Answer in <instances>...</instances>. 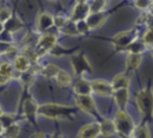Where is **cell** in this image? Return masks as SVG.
Wrapping results in <instances>:
<instances>
[{"label":"cell","instance_id":"cell-1","mask_svg":"<svg viewBox=\"0 0 153 138\" xmlns=\"http://www.w3.org/2000/svg\"><path fill=\"white\" fill-rule=\"evenodd\" d=\"M37 114L54 120L60 119H68L74 115L72 106L67 105H60V104H44L38 106Z\"/></svg>","mask_w":153,"mask_h":138},{"label":"cell","instance_id":"cell-2","mask_svg":"<svg viewBox=\"0 0 153 138\" xmlns=\"http://www.w3.org/2000/svg\"><path fill=\"white\" fill-rule=\"evenodd\" d=\"M136 106L140 113L146 119H153V90L151 87H146L136 93Z\"/></svg>","mask_w":153,"mask_h":138},{"label":"cell","instance_id":"cell-3","mask_svg":"<svg viewBox=\"0 0 153 138\" xmlns=\"http://www.w3.org/2000/svg\"><path fill=\"white\" fill-rule=\"evenodd\" d=\"M114 124L116 132H118L123 138H130L135 124L133 118L126 112V109H118L116 112L114 118Z\"/></svg>","mask_w":153,"mask_h":138},{"label":"cell","instance_id":"cell-4","mask_svg":"<svg viewBox=\"0 0 153 138\" xmlns=\"http://www.w3.org/2000/svg\"><path fill=\"white\" fill-rule=\"evenodd\" d=\"M71 67L76 76H82L86 73H92V65L84 54H75L71 58Z\"/></svg>","mask_w":153,"mask_h":138},{"label":"cell","instance_id":"cell-5","mask_svg":"<svg viewBox=\"0 0 153 138\" xmlns=\"http://www.w3.org/2000/svg\"><path fill=\"white\" fill-rule=\"evenodd\" d=\"M56 43H57V37H56V34L47 32V33L42 34V36L38 38V40H37V43H36L35 51H36V54H37L38 56H43V55L50 52V50L56 45Z\"/></svg>","mask_w":153,"mask_h":138},{"label":"cell","instance_id":"cell-6","mask_svg":"<svg viewBox=\"0 0 153 138\" xmlns=\"http://www.w3.org/2000/svg\"><path fill=\"white\" fill-rule=\"evenodd\" d=\"M75 104H76L79 109L92 115L93 118H100L102 117L97 109V105L94 102V99L91 95H78L75 98Z\"/></svg>","mask_w":153,"mask_h":138},{"label":"cell","instance_id":"cell-7","mask_svg":"<svg viewBox=\"0 0 153 138\" xmlns=\"http://www.w3.org/2000/svg\"><path fill=\"white\" fill-rule=\"evenodd\" d=\"M136 38H137L136 31L135 30H128V31H123V32L117 33L112 38V43H114V45H115L116 49H118V50H126L127 46L131 42H134Z\"/></svg>","mask_w":153,"mask_h":138},{"label":"cell","instance_id":"cell-8","mask_svg":"<svg viewBox=\"0 0 153 138\" xmlns=\"http://www.w3.org/2000/svg\"><path fill=\"white\" fill-rule=\"evenodd\" d=\"M91 89L92 93H96L99 96H111L112 95V86L106 80H93L91 81Z\"/></svg>","mask_w":153,"mask_h":138},{"label":"cell","instance_id":"cell-9","mask_svg":"<svg viewBox=\"0 0 153 138\" xmlns=\"http://www.w3.org/2000/svg\"><path fill=\"white\" fill-rule=\"evenodd\" d=\"M99 134H100V123L93 121L84 125L79 130L78 138H97Z\"/></svg>","mask_w":153,"mask_h":138},{"label":"cell","instance_id":"cell-10","mask_svg":"<svg viewBox=\"0 0 153 138\" xmlns=\"http://www.w3.org/2000/svg\"><path fill=\"white\" fill-rule=\"evenodd\" d=\"M90 14L88 5L85 1H78L76 5L74 6L69 20L72 21H79V20H85L86 17Z\"/></svg>","mask_w":153,"mask_h":138},{"label":"cell","instance_id":"cell-11","mask_svg":"<svg viewBox=\"0 0 153 138\" xmlns=\"http://www.w3.org/2000/svg\"><path fill=\"white\" fill-rule=\"evenodd\" d=\"M36 26L39 32H47L54 26V17L48 12H41L36 20Z\"/></svg>","mask_w":153,"mask_h":138},{"label":"cell","instance_id":"cell-12","mask_svg":"<svg viewBox=\"0 0 153 138\" xmlns=\"http://www.w3.org/2000/svg\"><path fill=\"white\" fill-rule=\"evenodd\" d=\"M106 18H108V17H106V14H105V13H103V12H98V13H90V14L86 17L85 21H86V24H87V26H88V29H90V30H94V29L100 27V26L105 23Z\"/></svg>","mask_w":153,"mask_h":138},{"label":"cell","instance_id":"cell-13","mask_svg":"<svg viewBox=\"0 0 153 138\" xmlns=\"http://www.w3.org/2000/svg\"><path fill=\"white\" fill-rule=\"evenodd\" d=\"M116 105L120 107V109H124L128 100H129V89L128 88H118L112 90V95Z\"/></svg>","mask_w":153,"mask_h":138},{"label":"cell","instance_id":"cell-14","mask_svg":"<svg viewBox=\"0 0 153 138\" xmlns=\"http://www.w3.org/2000/svg\"><path fill=\"white\" fill-rule=\"evenodd\" d=\"M73 89H74L75 94H78V95H91V93H92L91 81H87V80L82 79V76H81L75 81Z\"/></svg>","mask_w":153,"mask_h":138},{"label":"cell","instance_id":"cell-15","mask_svg":"<svg viewBox=\"0 0 153 138\" xmlns=\"http://www.w3.org/2000/svg\"><path fill=\"white\" fill-rule=\"evenodd\" d=\"M37 109H38V106L35 101L33 98L29 96V98H25L24 99V102H23V112H24V115L26 118H32L37 114Z\"/></svg>","mask_w":153,"mask_h":138},{"label":"cell","instance_id":"cell-16","mask_svg":"<svg viewBox=\"0 0 153 138\" xmlns=\"http://www.w3.org/2000/svg\"><path fill=\"white\" fill-rule=\"evenodd\" d=\"M141 61H142V57L141 55H137V54H129L127 56V59H126V73H131V71H135L140 64H141Z\"/></svg>","mask_w":153,"mask_h":138},{"label":"cell","instance_id":"cell-17","mask_svg":"<svg viewBox=\"0 0 153 138\" xmlns=\"http://www.w3.org/2000/svg\"><path fill=\"white\" fill-rule=\"evenodd\" d=\"M30 59L25 56V55H18L14 59V64H13V68L18 71V73H24V71H27L29 68H30Z\"/></svg>","mask_w":153,"mask_h":138},{"label":"cell","instance_id":"cell-18","mask_svg":"<svg viewBox=\"0 0 153 138\" xmlns=\"http://www.w3.org/2000/svg\"><path fill=\"white\" fill-rule=\"evenodd\" d=\"M129 84H130V80L128 77V75L126 73H121V74H117L112 82H111V86H112V89H118V88H129Z\"/></svg>","mask_w":153,"mask_h":138},{"label":"cell","instance_id":"cell-19","mask_svg":"<svg viewBox=\"0 0 153 138\" xmlns=\"http://www.w3.org/2000/svg\"><path fill=\"white\" fill-rule=\"evenodd\" d=\"M115 133H116V128H115L114 120H110V119L100 120V134L102 136L110 137V136H114Z\"/></svg>","mask_w":153,"mask_h":138},{"label":"cell","instance_id":"cell-20","mask_svg":"<svg viewBox=\"0 0 153 138\" xmlns=\"http://www.w3.org/2000/svg\"><path fill=\"white\" fill-rule=\"evenodd\" d=\"M55 81H56V83L60 86V87H67V86H69L71 83H72V77H71V75L66 71V70H62V69H60L59 71H57V74L55 75Z\"/></svg>","mask_w":153,"mask_h":138},{"label":"cell","instance_id":"cell-21","mask_svg":"<svg viewBox=\"0 0 153 138\" xmlns=\"http://www.w3.org/2000/svg\"><path fill=\"white\" fill-rule=\"evenodd\" d=\"M5 31L7 32H16L23 27V23L17 18V17H11L7 21L4 23Z\"/></svg>","mask_w":153,"mask_h":138},{"label":"cell","instance_id":"cell-22","mask_svg":"<svg viewBox=\"0 0 153 138\" xmlns=\"http://www.w3.org/2000/svg\"><path fill=\"white\" fill-rule=\"evenodd\" d=\"M147 46L146 44L143 43V40H137L135 39L134 42H131L128 46H127V51H129V54H137V55H141L143 51H146Z\"/></svg>","mask_w":153,"mask_h":138},{"label":"cell","instance_id":"cell-23","mask_svg":"<svg viewBox=\"0 0 153 138\" xmlns=\"http://www.w3.org/2000/svg\"><path fill=\"white\" fill-rule=\"evenodd\" d=\"M90 13H98L103 12L106 5V0H88L87 1Z\"/></svg>","mask_w":153,"mask_h":138},{"label":"cell","instance_id":"cell-24","mask_svg":"<svg viewBox=\"0 0 153 138\" xmlns=\"http://www.w3.org/2000/svg\"><path fill=\"white\" fill-rule=\"evenodd\" d=\"M130 138H151L148 127L146 125H140L137 127H134Z\"/></svg>","mask_w":153,"mask_h":138},{"label":"cell","instance_id":"cell-25","mask_svg":"<svg viewBox=\"0 0 153 138\" xmlns=\"http://www.w3.org/2000/svg\"><path fill=\"white\" fill-rule=\"evenodd\" d=\"M59 70H60V68L57 65H55L53 63H49V64H47L45 67H43L41 69V74L47 79H53V77H55V75L57 74Z\"/></svg>","mask_w":153,"mask_h":138},{"label":"cell","instance_id":"cell-26","mask_svg":"<svg viewBox=\"0 0 153 138\" xmlns=\"http://www.w3.org/2000/svg\"><path fill=\"white\" fill-rule=\"evenodd\" d=\"M60 30H61L62 33L68 34V36H78V34H79V32H78V30H76L75 21H72V20H68Z\"/></svg>","mask_w":153,"mask_h":138},{"label":"cell","instance_id":"cell-27","mask_svg":"<svg viewBox=\"0 0 153 138\" xmlns=\"http://www.w3.org/2000/svg\"><path fill=\"white\" fill-rule=\"evenodd\" d=\"M13 71H14V68L11 63L8 62H2L0 64V76L2 77H6V79H11L13 76Z\"/></svg>","mask_w":153,"mask_h":138},{"label":"cell","instance_id":"cell-28","mask_svg":"<svg viewBox=\"0 0 153 138\" xmlns=\"http://www.w3.org/2000/svg\"><path fill=\"white\" fill-rule=\"evenodd\" d=\"M19 132H20V127L16 123H13L12 125L4 128V137H6V138H17Z\"/></svg>","mask_w":153,"mask_h":138},{"label":"cell","instance_id":"cell-29","mask_svg":"<svg viewBox=\"0 0 153 138\" xmlns=\"http://www.w3.org/2000/svg\"><path fill=\"white\" fill-rule=\"evenodd\" d=\"M14 117L12 115V114H8V113H1V115H0V124L2 125V127L4 128H6L7 126H10V125H12L14 121Z\"/></svg>","mask_w":153,"mask_h":138},{"label":"cell","instance_id":"cell-30","mask_svg":"<svg viewBox=\"0 0 153 138\" xmlns=\"http://www.w3.org/2000/svg\"><path fill=\"white\" fill-rule=\"evenodd\" d=\"M151 4H152V0H134L135 7H136L137 10H141V11L149 10Z\"/></svg>","mask_w":153,"mask_h":138},{"label":"cell","instance_id":"cell-31","mask_svg":"<svg viewBox=\"0 0 153 138\" xmlns=\"http://www.w3.org/2000/svg\"><path fill=\"white\" fill-rule=\"evenodd\" d=\"M143 43L147 48H153V29H148L143 34Z\"/></svg>","mask_w":153,"mask_h":138},{"label":"cell","instance_id":"cell-32","mask_svg":"<svg viewBox=\"0 0 153 138\" xmlns=\"http://www.w3.org/2000/svg\"><path fill=\"white\" fill-rule=\"evenodd\" d=\"M75 25H76V30L79 32V34H85L90 31L87 24L85 20H79V21H75Z\"/></svg>","mask_w":153,"mask_h":138},{"label":"cell","instance_id":"cell-33","mask_svg":"<svg viewBox=\"0 0 153 138\" xmlns=\"http://www.w3.org/2000/svg\"><path fill=\"white\" fill-rule=\"evenodd\" d=\"M11 17H12V13H11V10L8 7H1L0 8V21L1 23L7 21Z\"/></svg>","mask_w":153,"mask_h":138},{"label":"cell","instance_id":"cell-34","mask_svg":"<svg viewBox=\"0 0 153 138\" xmlns=\"http://www.w3.org/2000/svg\"><path fill=\"white\" fill-rule=\"evenodd\" d=\"M14 48L12 46V44L6 43V42H0V55L2 54H10Z\"/></svg>","mask_w":153,"mask_h":138},{"label":"cell","instance_id":"cell-35","mask_svg":"<svg viewBox=\"0 0 153 138\" xmlns=\"http://www.w3.org/2000/svg\"><path fill=\"white\" fill-rule=\"evenodd\" d=\"M69 19H67V18H65V17H61V15H56V17H54V26H56V27H62L67 21H68Z\"/></svg>","mask_w":153,"mask_h":138},{"label":"cell","instance_id":"cell-36","mask_svg":"<svg viewBox=\"0 0 153 138\" xmlns=\"http://www.w3.org/2000/svg\"><path fill=\"white\" fill-rule=\"evenodd\" d=\"M30 138H47V136L42 132H35L33 134L30 136Z\"/></svg>","mask_w":153,"mask_h":138},{"label":"cell","instance_id":"cell-37","mask_svg":"<svg viewBox=\"0 0 153 138\" xmlns=\"http://www.w3.org/2000/svg\"><path fill=\"white\" fill-rule=\"evenodd\" d=\"M4 31H5V27H4V23H1V21H0V34H1Z\"/></svg>","mask_w":153,"mask_h":138},{"label":"cell","instance_id":"cell-38","mask_svg":"<svg viewBox=\"0 0 153 138\" xmlns=\"http://www.w3.org/2000/svg\"><path fill=\"white\" fill-rule=\"evenodd\" d=\"M78 1H85V2H87L88 0H78Z\"/></svg>","mask_w":153,"mask_h":138},{"label":"cell","instance_id":"cell-39","mask_svg":"<svg viewBox=\"0 0 153 138\" xmlns=\"http://www.w3.org/2000/svg\"><path fill=\"white\" fill-rule=\"evenodd\" d=\"M0 138H4V134H0Z\"/></svg>","mask_w":153,"mask_h":138},{"label":"cell","instance_id":"cell-40","mask_svg":"<svg viewBox=\"0 0 153 138\" xmlns=\"http://www.w3.org/2000/svg\"><path fill=\"white\" fill-rule=\"evenodd\" d=\"M1 113H2V112H1V109H0V115H1Z\"/></svg>","mask_w":153,"mask_h":138}]
</instances>
